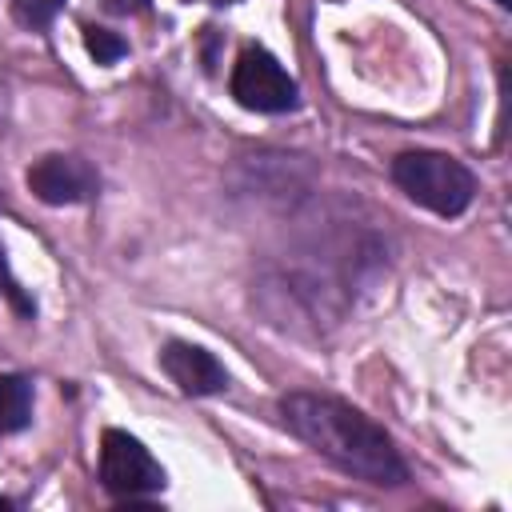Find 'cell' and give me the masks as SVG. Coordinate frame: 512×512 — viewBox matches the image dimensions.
Segmentation results:
<instances>
[{
	"label": "cell",
	"mask_w": 512,
	"mask_h": 512,
	"mask_svg": "<svg viewBox=\"0 0 512 512\" xmlns=\"http://www.w3.org/2000/svg\"><path fill=\"white\" fill-rule=\"evenodd\" d=\"M60 8H64V0H12L16 24H24V28H32V32L48 28V24L60 16Z\"/></svg>",
	"instance_id": "obj_8"
},
{
	"label": "cell",
	"mask_w": 512,
	"mask_h": 512,
	"mask_svg": "<svg viewBox=\"0 0 512 512\" xmlns=\"http://www.w3.org/2000/svg\"><path fill=\"white\" fill-rule=\"evenodd\" d=\"M0 508H12V504H8V500H4V496H0Z\"/></svg>",
	"instance_id": "obj_12"
},
{
	"label": "cell",
	"mask_w": 512,
	"mask_h": 512,
	"mask_svg": "<svg viewBox=\"0 0 512 512\" xmlns=\"http://www.w3.org/2000/svg\"><path fill=\"white\" fill-rule=\"evenodd\" d=\"M392 180L436 216H460L476 196V176L444 152H400L392 160Z\"/></svg>",
	"instance_id": "obj_2"
},
{
	"label": "cell",
	"mask_w": 512,
	"mask_h": 512,
	"mask_svg": "<svg viewBox=\"0 0 512 512\" xmlns=\"http://www.w3.org/2000/svg\"><path fill=\"white\" fill-rule=\"evenodd\" d=\"M160 364H164V372L172 376V384H176L180 392H188V396H212V392H224V388H228L224 364H220L212 352L196 348V344H184V340L164 344Z\"/></svg>",
	"instance_id": "obj_6"
},
{
	"label": "cell",
	"mask_w": 512,
	"mask_h": 512,
	"mask_svg": "<svg viewBox=\"0 0 512 512\" xmlns=\"http://www.w3.org/2000/svg\"><path fill=\"white\" fill-rule=\"evenodd\" d=\"M100 480L112 496H148V492H160L164 488V468L152 460V452L120 432V428H108L104 440H100Z\"/></svg>",
	"instance_id": "obj_4"
},
{
	"label": "cell",
	"mask_w": 512,
	"mask_h": 512,
	"mask_svg": "<svg viewBox=\"0 0 512 512\" xmlns=\"http://www.w3.org/2000/svg\"><path fill=\"white\" fill-rule=\"evenodd\" d=\"M4 292L12 296L16 288H12V280H8V264H4V252H0V296H4Z\"/></svg>",
	"instance_id": "obj_11"
},
{
	"label": "cell",
	"mask_w": 512,
	"mask_h": 512,
	"mask_svg": "<svg viewBox=\"0 0 512 512\" xmlns=\"http://www.w3.org/2000/svg\"><path fill=\"white\" fill-rule=\"evenodd\" d=\"M32 420V384L24 376H0V432H20Z\"/></svg>",
	"instance_id": "obj_7"
},
{
	"label": "cell",
	"mask_w": 512,
	"mask_h": 512,
	"mask_svg": "<svg viewBox=\"0 0 512 512\" xmlns=\"http://www.w3.org/2000/svg\"><path fill=\"white\" fill-rule=\"evenodd\" d=\"M84 44H88V52L96 56V64H116V60L128 52V44H124L116 32L96 28V24H88V28H84Z\"/></svg>",
	"instance_id": "obj_9"
},
{
	"label": "cell",
	"mask_w": 512,
	"mask_h": 512,
	"mask_svg": "<svg viewBox=\"0 0 512 512\" xmlns=\"http://www.w3.org/2000/svg\"><path fill=\"white\" fill-rule=\"evenodd\" d=\"M496 4H500V8H508V4H512V0H496Z\"/></svg>",
	"instance_id": "obj_13"
},
{
	"label": "cell",
	"mask_w": 512,
	"mask_h": 512,
	"mask_svg": "<svg viewBox=\"0 0 512 512\" xmlns=\"http://www.w3.org/2000/svg\"><path fill=\"white\" fill-rule=\"evenodd\" d=\"M104 8H108V12H124V16H128V12H144V8H148V0H104Z\"/></svg>",
	"instance_id": "obj_10"
},
{
	"label": "cell",
	"mask_w": 512,
	"mask_h": 512,
	"mask_svg": "<svg viewBox=\"0 0 512 512\" xmlns=\"http://www.w3.org/2000/svg\"><path fill=\"white\" fill-rule=\"evenodd\" d=\"M28 188L44 204H84V200L96 196L100 176L84 156L52 152V156H40L28 168Z\"/></svg>",
	"instance_id": "obj_5"
},
{
	"label": "cell",
	"mask_w": 512,
	"mask_h": 512,
	"mask_svg": "<svg viewBox=\"0 0 512 512\" xmlns=\"http://www.w3.org/2000/svg\"><path fill=\"white\" fill-rule=\"evenodd\" d=\"M232 96H236V104H244L252 112H288V108H296L300 88L272 52L248 44L232 68Z\"/></svg>",
	"instance_id": "obj_3"
},
{
	"label": "cell",
	"mask_w": 512,
	"mask_h": 512,
	"mask_svg": "<svg viewBox=\"0 0 512 512\" xmlns=\"http://www.w3.org/2000/svg\"><path fill=\"white\" fill-rule=\"evenodd\" d=\"M216 4H232V0H216Z\"/></svg>",
	"instance_id": "obj_14"
},
{
	"label": "cell",
	"mask_w": 512,
	"mask_h": 512,
	"mask_svg": "<svg viewBox=\"0 0 512 512\" xmlns=\"http://www.w3.org/2000/svg\"><path fill=\"white\" fill-rule=\"evenodd\" d=\"M280 416L292 428V436H300L316 456L332 460L340 472L380 488H396L408 480V468L396 444L388 440V432L372 424L364 412L348 408L344 400L292 392L280 400Z\"/></svg>",
	"instance_id": "obj_1"
}]
</instances>
